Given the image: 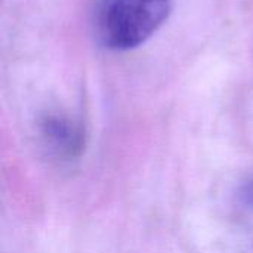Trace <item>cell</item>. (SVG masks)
I'll return each mask as SVG.
<instances>
[{
  "mask_svg": "<svg viewBox=\"0 0 253 253\" xmlns=\"http://www.w3.org/2000/svg\"><path fill=\"white\" fill-rule=\"evenodd\" d=\"M42 133L47 145L61 156H77L83 147V133L73 122L61 116H47L42 122Z\"/></svg>",
  "mask_w": 253,
  "mask_h": 253,
  "instance_id": "2",
  "label": "cell"
},
{
  "mask_svg": "<svg viewBox=\"0 0 253 253\" xmlns=\"http://www.w3.org/2000/svg\"><path fill=\"white\" fill-rule=\"evenodd\" d=\"M172 0H99L95 36L111 50H130L145 43L170 16Z\"/></svg>",
  "mask_w": 253,
  "mask_h": 253,
  "instance_id": "1",
  "label": "cell"
}]
</instances>
